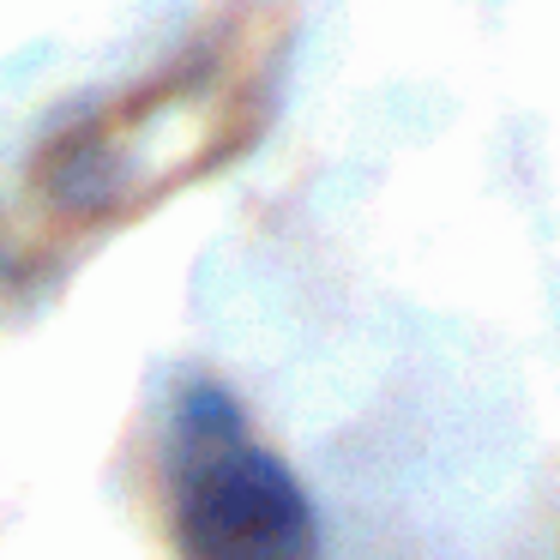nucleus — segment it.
<instances>
[{
    "label": "nucleus",
    "mask_w": 560,
    "mask_h": 560,
    "mask_svg": "<svg viewBox=\"0 0 560 560\" xmlns=\"http://www.w3.org/2000/svg\"><path fill=\"white\" fill-rule=\"evenodd\" d=\"M175 555L182 560H319L302 482L242 422V404L194 380L175 410Z\"/></svg>",
    "instance_id": "nucleus-2"
},
{
    "label": "nucleus",
    "mask_w": 560,
    "mask_h": 560,
    "mask_svg": "<svg viewBox=\"0 0 560 560\" xmlns=\"http://www.w3.org/2000/svg\"><path fill=\"white\" fill-rule=\"evenodd\" d=\"M283 13L242 7L206 25L145 85L91 109L37 151L31 187L67 223H121L182 182L242 158L271 121Z\"/></svg>",
    "instance_id": "nucleus-1"
}]
</instances>
